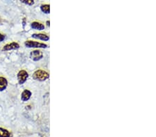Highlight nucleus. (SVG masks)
<instances>
[{"label":"nucleus","mask_w":156,"mask_h":137,"mask_svg":"<svg viewBox=\"0 0 156 137\" xmlns=\"http://www.w3.org/2000/svg\"><path fill=\"white\" fill-rule=\"evenodd\" d=\"M49 78V74L47 71L42 69H38L33 74V78L36 80L44 81Z\"/></svg>","instance_id":"obj_1"},{"label":"nucleus","mask_w":156,"mask_h":137,"mask_svg":"<svg viewBox=\"0 0 156 137\" xmlns=\"http://www.w3.org/2000/svg\"><path fill=\"white\" fill-rule=\"evenodd\" d=\"M24 45L27 48H47V45L46 44L42 43V42H38L36 41L33 40H27L24 42Z\"/></svg>","instance_id":"obj_2"},{"label":"nucleus","mask_w":156,"mask_h":137,"mask_svg":"<svg viewBox=\"0 0 156 137\" xmlns=\"http://www.w3.org/2000/svg\"><path fill=\"white\" fill-rule=\"evenodd\" d=\"M17 80H18V83L20 84H22L27 81V78H29V74L28 72L25 70H20L18 73H17Z\"/></svg>","instance_id":"obj_3"},{"label":"nucleus","mask_w":156,"mask_h":137,"mask_svg":"<svg viewBox=\"0 0 156 137\" xmlns=\"http://www.w3.org/2000/svg\"><path fill=\"white\" fill-rule=\"evenodd\" d=\"M43 57V53L40 50H34L30 53V58L34 61H38L41 60Z\"/></svg>","instance_id":"obj_4"},{"label":"nucleus","mask_w":156,"mask_h":137,"mask_svg":"<svg viewBox=\"0 0 156 137\" xmlns=\"http://www.w3.org/2000/svg\"><path fill=\"white\" fill-rule=\"evenodd\" d=\"M20 48V44L16 42H12L11 43H8L3 46L2 51H11V50H17Z\"/></svg>","instance_id":"obj_5"},{"label":"nucleus","mask_w":156,"mask_h":137,"mask_svg":"<svg viewBox=\"0 0 156 137\" xmlns=\"http://www.w3.org/2000/svg\"><path fill=\"white\" fill-rule=\"evenodd\" d=\"M32 95L31 91L29 89H24L21 94V100L23 102L28 101Z\"/></svg>","instance_id":"obj_6"},{"label":"nucleus","mask_w":156,"mask_h":137,"mask_svg":"<svg viewBox=\"0 0 156 137\" xmlns=\"http://www.w3.org/2000/svg\"><path fill=\"white\" fill-rule=\"evenodd\" d=\"M32 37H34L35 39H40V40H43V41H48L49 37L48 36H47L46 34H43V33H34L31 36Z\"/></svg>","instance_id":"obj_7"},{"label":"nucleus","mask_w":156,"mask_h":137,"mask_svg":"<svg viewBox=\"0 0 156 137\" xmlns=\"http://www.w3.org/2000/svg\"><path fill=\"white\" fill-rule=\"evenodd\" d=\"M31 26L33 29L38 30V31H42V30L44 29V25L39 22H32Z\"/></svg>","instance_id":"obj_8"},{"label":"nucleus","mask_w":156,"mask_h":137,"mask_svg":"<svg viewBox=\"0 0 156 137\" xmlns=\"http://www.w3.org/2000/svg\"><path fill=\"white\" fill-rule=\"evenodd\" d=\"M8 86V81L6 78L0 76V91H3Z\"/></svg>","instance_id":"obj_9"},{"label":"nucleus","mask_w":156,"mask_h":137,"mask_svg":"<svg viewBox=\"0 0 156 137\" xmlns=\"http://www.w3.org/2000/svg\"><path fill=\"white\" fill-rule=\"evenodd\" d=\"M0 137H11V133L8 129L0 128Z\"/></svg>","instance_id":"obj_10"},{"label":"nucleus","mask_w":156,"mask_h":137,"mask_svg":"<svg viewBox=\"0 0 156 137\" xmlns=\"http://www.w3.org/2000/svg\"><path fill=\"white\" fill-rule=\"evenodd\" d=\"M40 9H41V11L42 12H44V13H46V14H49L50 12V6L49 4L42 5V6H40Z\"/></svg>","instance_id":"obj_11"},{"label":"nucleus","mask_w":156,"mask_h":137,"mask_svg":"<svg viewBox=\"0 0 156 137\" xmlns=\"http://www.w3.org/2000/svg\"><path fill=\"white\" fill-rule=\"evenodd\" d=\"M22 3L24 4L29 5V6H32L34 4V0H20Z\"/></svg>","instance_id":"obj_12"},{"label":"nucleus","mask_w":156,"mask_h":137,"mask_svg":"<svg viewBox=\"0 0 156 137\" xmlns=\"http://www.w3.org/2000/svg\"><path fill=\"white\" fill-rule=\"evenodd\" d=\"M5 38H6V36L0 33V42H3L5 39Z\"/></svg>","instance_id":"obj_13"},{"label":"nucleus","mask_w":156,"mask_h":137,"mask_svg":"<svg viewBox=\"0 0 156 137\" xmlns=\"http://www.w3.org/2000/svg\"><path fill=\"white\" fill-rule=\"evenodd\" d=\"M47 26H49V21L47 22Z\"/></svg>","instance_id":"obj_14"}]
</instances>
